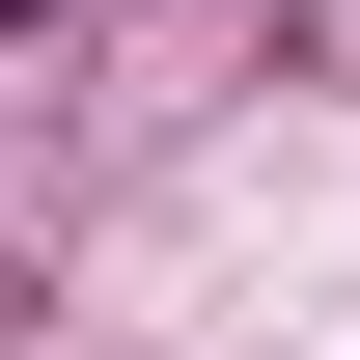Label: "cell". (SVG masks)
I'll list each match as a JSON object with an SVG mask.
<instances>
[{
    "label": "cell",
    "instance_id": "cell-1",
    "mask_svg": "<svg viewBox=\"0 0 360 360\" xmlns=\"http://www.w3.org/2000/svg\"><path fill=\"white\" fill-rule=\"evenodd\" d=\"M0 28H28V0H0Z\"/></svg>",
    "mask_w": 360,
    "mask_h": 360
}]
</instances>
